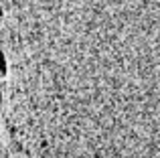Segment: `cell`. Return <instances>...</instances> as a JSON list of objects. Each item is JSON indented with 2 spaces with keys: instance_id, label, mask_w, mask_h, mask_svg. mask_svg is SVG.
I'll return each mask as SVG.
<instances>
[{
  "instance_id": "6da1fadb",
  "label": "cell",
  "mask_w": 160,
  "mask_h": 158,
  "mask_svg": "<svg viewBox=\"0 0 160 158\" xmlns=\"http://www.w3.org/2000/svg\"><path fill=\"white\" fill-rule=\"evenodd\" d=\"M4 73H6V61H4L2 51H0V75H4Z\"/></svg>"
},
{
  "instance_id": "7a4b0ae2",
  "label": "cell",
  "mask_w": 160,
  "mask_h": 158,
  "mask_svg": "<svg viewBox=\"0 0 160 158\" xmlns=\"http://www.w3.org/2000/svg\"><path fill=\"white\" fill-rule=\"evenodd\" d=\"M0 16H2V8H0Z\"/></svg>"
},
{
  "instance_id": "3957f363",
  "label": "cell",
  "mask_w": 160,
  "mask_h": 158,
  "mask_svg": "<svg viewBox=\"0 0 160 158\" xmlns=\"http://www.w3.org/2000/svg\"><path fill=\"white\" fill-rule=\"evenodd\" d=\"M0 103H2V95H0Z\"/></svg>"
}]
</instances>
